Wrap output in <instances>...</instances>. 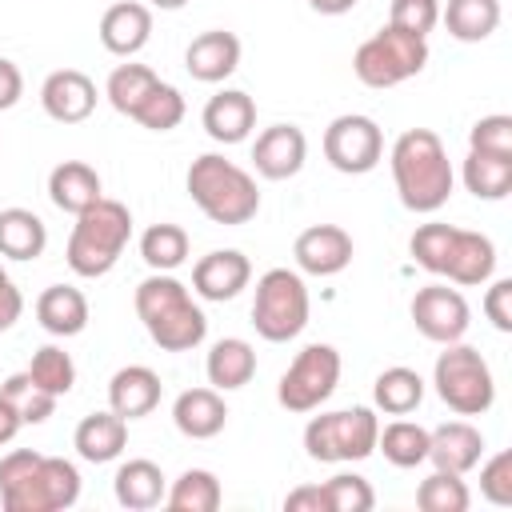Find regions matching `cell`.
Listing matches in <instances>:
<instances>
[{
	"label": "cell",
	"mask_w": 512,
	"mask_h": 512,
	"mask_svg": "<svg viewBox=\"0 0 512 512\" xmlns=\"http://www.w3.org/2000/svg\"><path fill=\"white\" fill-rule=\"evenodd\" d=\"M36 320L48 336H80L88 328V296L72 284H52L36 296Z\"/></svg>",
	"instance_id": "484cf974"
},
{
	"label": "cell",
	"mask_w": 512,
	"mask_h": 512,
	"mask_svg": "<svg viewBox=\"0 0 512 512\" xmlns=\"http://www.w3.org/2000/svg\"><path fill=\"white\" fill-rule=\"evenodd\" d=\"M128 240H132V212H128V204L100 196L92 208H84L76 216L68 248H64V260H68V268L76 276L96 280V276L116 268V260L124 256Z\"/></svg>",
	"instance_id": "8992f818"
},
{
	"label": "cell",
	"mask_w": 512,
	"mask_h": 512,
	"mask_svg": "<svg viewBox=\"0 0 512 512\" xmlns=\"http://www.w3.org/2000/svg\"><path fill=\"white\" fill-rule=\"evenodd\" d=\"M284 508L288 512H328V500H324L320 484H304V488H292L284 496Z\"/></svg>",
	"instance_id": "bcb514c9"
},
{
	"label": "cell",
	"mask_w": 512,
	"mask_h": 512,
	"mask_svg": "<svg viewBox=\"0 0 512 512\" xmlns=\"http://www.w3.org/2000/svg\"><path fill=\"white\" fill-rule=\"evenodd\" d=\"M352 236L340 228V224H312L296 236L292 244V256H296V268L308 272V276H336L352 264Z\"/></svg>",
	"instance_id": "5bb4252c"
},
{
	"label": "cell",
	"mask_w": 512,
	"mask_h": 512,
	"mask_svg": "<svg viewBox=\"0 0 512 512\" xmlns=\"http://www.w3.org/2000/svg\"><path fill=\"white\" fill-rule=\"evenodd\" d=\"M432 384H436V396L456 416H484L496 400V380H492L488 360L480 356V348L460 344V340L444 344V352L436 356Z\"/></svg>",
	"instance_id": "52a82bcc"
},
{
	"label": "cell",
	"mask_w": 512,
	"mask_h": 512,
	"mask_svg": "<svg viewBox=\"0 0 512 512\" xmlns=\"http://www.w3.org/2000/svg\"><path fill=\"white\" fill-rule=\"evenodd\" d=\"M4 276H8V272H4V268H0V280H4Z\"/></svg>",
	"instance_id": "f5cc1de1"
},
{
	"label": "cell",
	"mask_w": 512,
	"mask_h": 512,
	"mask_svg": "<svg viewBox=\"0 0 512 512\" xmlns=\"http://www.w3.org/2000/svg\"><path fill=\"white\" fill-rule=\"evenodd\" d=\"M220 480L208 468H188L172 480V488L164 492V504L172 512H216L220 508Z\"/></svg>",
	"instance_id": "836d02e7"
},
{
	"label": "cell",
	"mask_w": 512,
	"mask_h": 512,
	"mask_svg": "<svg viewBox=\"0 0 512 512\" xmlns=\"http://www.w3.org/2000/svg\"><path fill=\"white\" fill-rule=\"evenodd\" d=\"M468 148L492 152V156H512V116H504V112L480 116L468 132Z\"/></svg>",
	"instance_id": "7bdbcfd3"
},
{
	"label": "cell",
	"mask_w": 512,
	"mask_h": 512,
	"mask_svg": "<svg viewBox=\"0 0 512 512\" xmlns=\"http://www.w3.org/2000/svg\"><path fill=\"white\" fill-rule=\"evenodd\" d=\"M188 196L192 204L212 220V224H248L260 212V188L252 180V172H244L240 164L224 160L220 152H204L188 164Z\"/></svg>",
	"instance_id": "5b68a950"
},
{
	"label": "cell",
	"mask_w": 512,
	"mask_h": 512,
	"mask_svg": "<svg viewBox=\"0 0 512 512\" xmlns=\"http://www.w3.org/2000/svg\"><path fill=\"white\" fill-rule=\"evenodd\" d=\"M140 128H148V132H172L180 120H184V96H180V88H172V84H156L148 96H144V104L136 108V116H132Z\"/></svg>",
	"instance_id": "ab89813d"
},
{
	"label": "cell",
	"mask_w": 512,
	"mask_h": 512,
	"mask_svg": "<svg viewBox=\"0 0 512 512\" xmlns=\"http://www.w3.org/2000/svg\"><path fill=\"white\" fill-rule=\"evenodd\" d=\"M48 248V228L32 208H0V256L36 260Z\"/></svg>",
	"instance_id": "f1b7e54d"
},
{
	"label": "cell",
	"mask_w": 512,
	"mask_h": 512,
	"mask_svg": "<svg viewBox=\"0 0 512 512\" xmlns=\"http://www.w3.org/2000/svg\"><path fill=\"white\" fill-rule=\"evenodd\" d=\"M412 324L424 340L432 344H452V340H464L468 324H472V308L464 300L460 288H448V284H424L416 288L412 304Z\"/></svg>",
	"instance_id": "4fadbf2b"
},
{
	"label": "cell",
	"mask_w": 512,
	"mask_h": 512,
	"mask_svg": "<svg viewBox=\"0 0 512 512\" xmlns=\"http://www.w3.org/2000/svg\"><path fill=\"white\" fill-rule=\"evenodd\" d=\"M200 124H204V132H208L216 144H240V140H248L252 128H256V104H252L248 92L224 88V92H216V96L204 104Z\"/></svg>",
	"instance_id": "ffe728a7"
},
{
	"label": "cell",
	"mask_w": 512,
	"mask_h": 512,
	"mask_svg": "<svg viewBox=\"0 0 512 512\" xmlns=\"http://www.w3.org/2000/svg\"><path fill=\"white\" fill-rule=\"evenodd\" d=\"M0 396L20 412V420H24V424H44V420L52 416V408H56V396H52V392H44L28 372L8 376V380L0 384Z\"/></svg>",
	"instance_id": "f35d334b"
},
{
	"label": "cell",
	"mask_w": 512,
	"mask_h": 512,
	"mask_svg": "<svg viewBox=\"0 0 512 512\" xmlns=\"http://www.w3.org/2000/svg\"><path fill=\"white\" fill-rule=\"evenodd\" d=\"M160 404V376L148 364H128L108 380V408L124 420H140Z\"/></svg>",
	"instance_id": "cb8c5ba5"
},
{
	"label": "cell",
	"mask_w": 512,
	"mask_h": 512,
	"mask_svg": "<svg viewBox=\"0 0 512 512\" xmlns=\"http://www.w3.org/2000/svg\"><path fill=\"white\" fill-rule=\"evenodd\" d=\"M388 164H392V180H396V196L408 212H436L448 204L452 196V160H448V148L444 140L432 132V128H408L396 136L392 152H388Z\"/></svg>",
	"instance_id": "7a4b0ae2"
},
{
	"label": "cell",
	"mask_w": 512,
	"mask_h": 512,
	"mask_svg": "<svg viewBox=\"0 0 512 512\" xmlns=\"http://www.w3.org/2000/svg\"><path fill=\"white\" fill-rule=\"evenodd\" d=\"M172 424L188 440H212L228 424V404H224V396L216 388H188L172 404Z\"/></svg>",
	"instance_id": "7402d4cb"
},
{
	"label": "cell",
	"mask_w": 512,
	"mask_h": 512,
	"mask_svg": "<svg viewBox=\"0 0 512 512\" xmlns=\"http://www.w3.org/2000/svg\"><path fill=\"white\" fill-rule=\"evenodd\" d=\"M424 64H428V40L400 32L392 24L372 32L352 56V72L364 88H396L416 72H424Z\"/></svg>",
	"instance_id": "9c48e42d"
},
{
	"label": "cell",
	"mask_w": 512,
	"mask_h": 512,
	"mask_svg": "<svg viewBox=\"0 0 512 512\" xmlns=\"http://www.w3.org/2000/svg\"><path fill=\"white\" fill-rule=\"evenodd\" d=\"M372 400H376V408L388 412V416H408V412H416L420 400H424V380H420L416 368H404V364L384 368V372L376 376V384H372Z\"/></svg>",
	"instance_id": "1f68e13d"
},
{
	"label": "cell",
	"mask_w": 512,
	"mask_h": 512,
	"mask_svg": "<svg viewBox=\"0 0 512 512\" xmlns=\"http://www.w3.org/2000/svg\"><path fill=\"white\" fill-rule=\"evenodd\" d=\"M24 372H28L44 392H52L56 400H60V396H68V392H72V384H76V364H72V356H68L64 348H56V344L36 348Z\"/></svg>",
	"instance_id": "74e56055"
},
{
	"label": "cell",
	"mask_w": 512,
	"mask_h": 512,
	"mask_svg": "<svg viewBox=\"0 0 512 512\" xmlns=\"http://www.w3.org/2000/svg\"><path fill=\"white\" fill-rule=\"evenodd\" d=\"M252 280V264L240 248H216L208 256L196 260L192 268V288L200 300H212V304H224V300H236Z\"/></svg>",
	"instance_id": "9a60e30c"
},
{
	"label": "cell",
	"mask_w": 512,
	"mask_h": 512,
	"mask_svg": "<svg viewBox=\"0 0 512 512\" xmlns=\"http://www.w3.org/2000/svg\"><path fill=\"white\" fill-rule=\"evenodd\" d=\"M20 96H24V76H20V68L0 56V112L16 108Z\"/></svg>",
	"instance_id": "7dc6e473"
},
{
	"label": "cell",
	"mask_w": 512,
	"mask_h": 512,
	"mask_svg": "<svg viewBox=\"0 0 512 512\" xmlns=\"http://www.w3.org/2000/svg\"><path fill=\"white\" fill-rule=\"evenodd\" d=\"M152 8H164V12H176V8H184L188 0H148Z\"/></svg>",
	"instance_id": "816d5d0a"
},
{
	"label": "cell",
	"mask_w": 512,
	"mask_h": 512,
	"mask_svg": "<svg viewBox=\"0 0 512 512\" xmlns=\"http://www.w3.org/2000/svg\"><path fill=\"white\" fill-rule=\"evenodd\" d=\"M484 316L496 332H512V280H492V288L484 292Z\"/></svg>",
	"instance_id": "f6af8a7d"
},
{
	"label": "cell",
	"mask_w": 512,
	"mask_h": 512,
	"mask_svg": "<svg viewBox=\"0 0 512 512\" xmlns=\"http://www.w3.org/2000/svg\"><path fill=\"white\" fill-rule=\"evenodd\" d=\"M324 160L344 176H364L384 160V132L372 116L344 112L324 128Z\"/></svg>",
	"instance_id": "7c38bea8"
},
{
	"label": "cell",
	"mask_w": 512,
	"mask_h": 512,
	"mask_svg": "<svg viewBox=\"0 0 512 512\" xmlns=\"http://www.w3.org/2000/svg\"><path fill=\"white\" fill-rule=\"evenodd\" d=\"M340 352L332 344H308L296 352L288 372L276 384V400L288 412H316L340 384Z\"/></svg>",
	"instance_id": "8fae6325"
},
{
	"label": "cell",
	"mask_w": 512,
	"mask_h": 512,
	"mask_svg": "<svg viewBox=\"0 0 512 512\" xmlns=\"http://www.w3.org/2000/svg\"><path fill=\"white\" fill-rule=\"evenodd\" d=\"M140 256L152 272H172L188 260V232L180 224H152L140 236Z\"/></svg>",
	"instance_id": "d590c367"
},
{
	"label": "cell",
	"mask_w": 512,
	"mask_h": 512,
	"mask_svg": "<svg viewBox=\"0 0 512 512\" xmlns=\"http://www.w3.org/2000/svg\"><path fill=\"white\" fill-rule=\"evenodd\" d=\"M376 436H380L376 412L356 404V408L312 416L304 428V448L320 464H352V460H368L376 452Z\"/></svg>",
	"instance_id": "ba28073f"
},
{
	"label": "cell",
	"mask_w": 512,
	"mask_h": 512,
	"mask_svg": "<svg viewBox=\"0 0 512 512\" xmlns=\"http://www.w3.org/2000/svg\"><path fill=\"white\" fill-rule=\"evenodd\" d=\"M20 428H24L20 412H16V408H12V404H8L4 396H0V448H4V444H8V440H12L16 432H20Z\"/></svg>",
	"instance_id": "681fc988"
},
{
	"label": "cell",
	"mask_w": 512,
	"mask_h": 512,
	"mask_svg": "<svg viewBox=\"0 0 512 512\" xmlns=\"http://www.w3.org/2000/svg\"><path fill=\"white\" fill-rule=\"evenodd\" d=\"M308 288L300 280V272L292 268H268L256 280V300H252V328L268 340V344H284L296 340L308 324Z\"/></svg>",
	"instance_id": "30bf717a"
},
{
	"label": "cell",
	"mask_w": 512,
	"mask_h": 512,
	"mask_svg": "<svg viewBox=\"0 0 512 512\" xmlns=\"http://www.w3.org/2000/svg\"><path fill=\"white\" fill-rule=\"evenodd\" d=\"M112 492H116V504H120V508L148 512V508L164 504L168 480H164L160 464H152V460H128V464H120V468H116Z\"/></svg>",
	"instance_id": "4316f807"
},
{
	"label": "cell",
	"mask_w": 512,
	"mask_h": 512,
	"mask_svg": "<svg viewBox=\"0 0 512 512\" xmlns=\"http://www.w3.org/2000/svg\"><path fill=\"white\" fill-rule=\"evenodd\" d=\"M104 196V184H100V172L84 160H64L48 172V200L68 212V216H80L84 208H92L96 200Z\"/></svg>",
	"instance_id": "603a6c76"
},
{
	"label": "cell",
	"mask_w": 512,
	"mask_h": 512,
	"mask_svg": "<svg viewBox=\"0 0 512 512\" xmlns=\"http://www.w3.org/2000/svg\"><path fill=\"white\" fill-rule=\"evenodd\" d=\"M204 372H208V384L216 392H232V388H244L252 376H256V348L240 336H224L212 344L208 360H204Z\"/></svg>",
	"instance_id": "83f0119b"
},
{
	"label": "cell",
	"mask_w": 512,
	"mask_h": 512,
	"mask_svg": "<svg viewBox=\"0 0 512 512\" xmlns=\"http://www.w3.org/2000/svg\"><path fill=\"white\" fill-rule=\"evenodd\" d=\"M320 16H344V12H352L360 0H308Z\"/></svg>",
	"instance_id": "f907efd6"
},
{
	"label": "cell",
	"mask_w": 512,
	"mask_h": 512,
	"mask_svg": "<svg viewBox=\"0 0 512 512\" xmlns=\"http://www.w3.org/2000/svg\"><path fill=\"white\" fill-rule=\"evenodd\" d=\"M460 176L476 200H504L512 192V156H492V152L468 148Z\"/></svg>",
	"instance_id": "4dcf8cb0"
},
{
	"label": "cell",
	"mask_w": 512,
	"mask_h": 512,
	"mask_svg": "<svg viewBox=\"0 0 512 512\" xmlns=\"http://www.w3.org/2000/svg\"><path fill=\"white\" fill-rule=\"evenodd\" d=\"M440 20L460 44H480L500 28V0H448Z\"/></svg>",
	"instance_id": "f546056e"
},
{
	"label": "cell",
	"mask_w": 512,
	"mask_h": 512,
	"mask_svg": "<svg viewBox=\"0 0 512 512\" xmlns=\"http://www.w3.org/2000/svg\"><path fill=\"white\" fill-rule=\"evenodd\" d=\"M468 504H472L468 484L456 472H444V468H436L416 488V508L420 512H468Z\"/></svg>",
	"instance_id": "8d00e7d4"
},
{
	"label": "cell",
	"mask_w": 512,
	"mask_h": 512,
	"mask_svg": "<svg viewBox=\"0 0 512 512\" xmlns=\"http://www.w3.org/2000/svg\"><path fill=\"white\" fill-rule=\"evenodd\" d=\"M388 24L428 40V32L440 24V0H392L388 4Z\"/></svg>",
	"instance_id": "b9f144b4"
},
{
	"label": "cell",
	"mask_w": 512,
	"mask_h": 512,
	"mask_svg": "<svg viewBox=\"0 0 512 512\" xmlns=\"http://www.w3.org/2000/svg\"><path fill=\"white\" fill-rule=\"evenodd\" d=\"M412 260L432 272V276H448L452 284H488L496 272V244L484 232L472 228H452V224H420L408 240Z\"/></svg>",
	"instance_id": "3957f363"
},
{
	"label": "cell",
	"mask_w": 512,
	"mask_h": 512,
	"mask_svg": "<svg viewBox=\"0 0 512 512\" xmlns=\"http://www.w3.org/2000/svg\"><path fill=\"white\" fill-rule=\"evenodd\" d=\"M80 500V472L64 456H40L16 448L0 456V504L4 512H64Z\"/></svg>",
	"instance_id": "6da1fadb"
},
{
	"label": "cell",
	"mask_w": 512,
	"mask_h": 512,
	"mask_svg": "<svg viewBox=\"0 0 512 512\" xmlns=\"http://www.w3.org/2000/svg\"><path fill=\"white\" fill-rule=\"evenodd\" d=\"M376 448L384 452V460L392 468H416L428 460V428L416 420H392L380 428Z\"/></svg>",
	"instance_id": "d6a6232c"
},
{
	"label": "cell",
	"mask_w": 512,
	"mask_h": 512,
	"mask_svg": "<svg viewBox=\"0 0 512 512\" xmlns=\"http://www.w3.org/2000/svg\"><path fill=\"white\" fill-rule=\"evenodd\" d=\"M308 160V136L296 124H272L252 144V164L264 180H288Z\"/></svg>",
	"instance_id": "e0dca14e"
},
{
	"label": "cell",
	"mask_w": 512,
	"mask_h": 512,
	"mask_svg": "<svg viewBox=\"0 0 512 512\" xmlns=\"http://www.w3.org/2000/svg\"><path fill=\"white\" fill-rule=\"evenodd\" d=\"M20 312H24V296H20V288L4 276V280H0V332H8V328L20 320Z\"/></svg>",
	"instance_id": "c3c4849f"
},
{
	"label": "cell",
	"mask_w": 512,
	"mask_h": 512,
	"mask_svg": "<svg viewBox=\"0 0 512 512\" xmlns=\"http://www.w3.org/2000/svg\"><path fill=\"white\" fill-rule=\"evenodd\" d=\"M124 444H128V420L116 416L112 408L84 416V420L76 424V432H72V448H76L80 460H88V464H108V460H116V456L124 452Z\"/></svg>",
	"instance_id": "d4e9b609"
},
{
	"label": "cell",
	"mask_w": 512,
	"mask_h": 512,
	"mask_svg": "<svg viewBox=\"0 0 512 512\" xmlns=\"http://www.w3.org/2000/svg\"><path fill=\"white\" fill-rule=\"evenodd\" d=\"M480 496L496 508L512 504V452H496L484 468H480Z\"/></svg>",
	"instance_id": "ee69618b"
},
{
	"label": "cell",
	"mask_w": 512,
	"mask_h": 512,
	"mask_svg": "<svg viewBox=\"0 0 512 512\" xmlns=\"http://www.w3.org/2000/svg\"><path fill=\"white\" fill-rule=\"evenodd\" d=\"M320 488H324L328 512H372V504H376L372 484L364 476H356V472H336Z\"/></svg>",
	"instance_id": "60d3db41"
},
{
	"label": "cell",
	"mask_w": 512,
	"mask_h": 512,
	"mask_svg": "<svg viewBox=\"0 0 512 512\" xmlns=\"http://www.w3.org/2000/svg\"><path fill=\"white\" fill-rule=\"evenodd\" d=\"M152 36V8L140 0H120L100 16V44L112 56H136Z\"/></svg>",
	"instance_id": "44dd1931"
},
{
	"label": "cell",
	"mask_w": 512,
	"mask_h": 512,
	"mask_svg": "<svg viewBox=\"0 0 512 512\" xmlns=\"http://www.w3.org/2000/svg\"><path fill=\"white\" fill-rule=\"evenodd\" d=\"M160 84V76L148 68V64H120V68H112V76H108V84H104V96H108V104L120 112V116H136V108L144 104V96L152 92Z\"/></svg>",
	"instance_id": "e575fe53"
},
{
	"label": "cell",
	"mask_w": 512,
	"mask_h": 512,
	"mask_svg": "<svg viewBox=\"0 0 512 512\" xmlns=\"http://www.w3.org/2000/svg\"><path fill=\"white\" fill-rule=\"evenodd\" d=\"M136 316L156 348L164 352H192L208 336V320L188 288L172 272H152L136 284Z\"/></svg>",
	"instance_id": "277c9868"
},
{
	"label": "cell",
	"mask_w": 512,
	"mask_h": 512,
	"mask_svg": "<svg viewBox=\"0 0 512 512\" xmlns=\"http://www.w3.org/2000/svg\"><path fill=\"white\" fill-rule=\"evenodd\" d=\"M184 68L192 80L200 84H220L240 68V36L224 32V28H208L200 32L188 48H184Z\"/></svg>",
	"instance_id": "ac0fdd59"
},
{
	"label": "cell",
	"mask_w": 512,
	"mask_h": 512,
	"mask_svg": "<svg viewBox=\"0 0 512 512\" xmlns=\"http://www.w3.org/2000/svg\"><path fill=\"white\" fill-rule=\"evenodd\" d=\"M40 104L56 124H80L96 112V84L80 68H56L40 84Z\"/></svg>",
	"instance_id": "2e32d148"
},
{
	"label": "cell",
	"mask_w": 512,
	"mask_h": 512,
	"mask_svg": "<svg viewBox=\"0 0 512 512\" xmlns=\"http://www.w3.org/2000/svg\"><path fill=\"white\" fill-rule=\"evenodd\" d=\"M480 456H484V436L468 420H448V424L428 432V460L444 472L464 476L480 464Z\"/></svg>",
	"instance_id": "d6986e66"
}]
</instances>
